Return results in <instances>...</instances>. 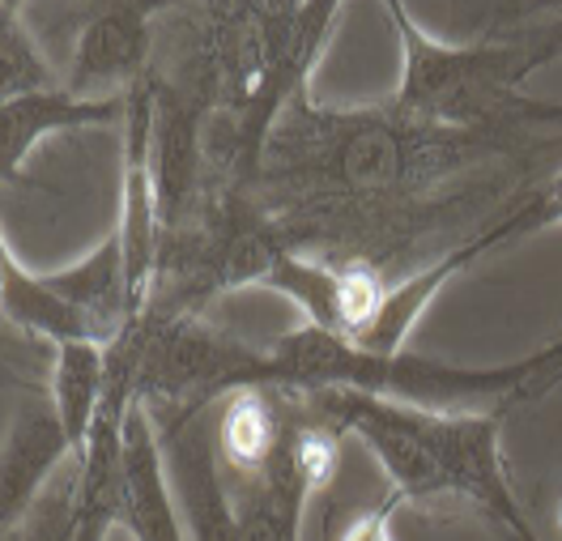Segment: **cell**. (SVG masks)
Listing matches in <instances>:
<instances>
[{"instance_id":"cell-1","label":"cell","mask_w":562,"mask_h":541,"mask_svg":"<svg viewBox=\"0 0 562 541\" xmlns=\"http://www.w3.org/2000/svg\"><path fill=\"white\" fill-rule=\"evenodd\" d=\"M303 401L324 422L367 443L392 482V499H469L507 525L516 541H532L503 461V414H439L350 388H319L303 393Z\"/></svg>"},{"instance_id":"cell-2","label":"cell","mask_w":562,"mask_h":541,"mask_svg":"<svg viewBox=\"0 0 562 541\" xmlns=\"http://www.w3.org/2000/svg\"><path fill=\"white\" fill-rule=\"evenodd\" d=\"M401 38V90L392 108L426 128L464 137H507L532 124H562V108L532 103L525 77L562 56V13L550 31L525 38H482V43H439L418 22L387 4Z\"/></svg>"},{"instance_id":"cell-3","label":"cell","mask_w":562,"mask_h":541,"mask_svg":"<svg viewBox=\"0 0 562 541\" xmlns=\"http://www.w3.org/2000/svg\"><path fill=\"white\" fill-rule=\"evenodd\" d=\"M337 452H341V431L333 422H324L307 401L303 409L285 405V431L273 461L244 477V486L235 491L244 541H299L307 499L333 477Z\"/></svg>"},{"instance_id":"cell-4","label":"cell","mask_w":562,"mask_h":541,"mask_svg":"<svg viewBox=\"0 0 562 541\" xmlns=\"http://www.w3.org/2000/svg\"><path fill=\"white\" fill-rule=\"evenodd\" d=\"M162 4H99L81 26L65 69V90L77 99H128L154 72Z\"/></svg>"},{"instance_id":"cell-5","label":"cell","mask_w":562,"mask_h":541,"mask_svg":"<svg viewBox=\"0 0 562 541\" xmlns=\"http://www.w3.org/2000/svg\"><path fill=\"white\" fill-rule=\"evenodd\" d=\"M167 470L176 482L179 507L188 520L192 541H244L239 533V507L222 477V457H217V431L205 427L201 418L158 427Z\"/></svg>"},{"instance_id":"cell-6","label":"cell","mask_w":562,"mask_h":541,"mask_svg":"<svg viewBox=\"0 0 562 541\" xmlns=\"http://www.w3.org/2000/svg\"><path fill=\"white\" fill-rule=\"evenodd\" d=\"M0 525L9 529L26 507L35 504V495L65 470L69 461H77L81 452L69 443L65 422L52 405V393L38 405H9L4 414V443H0Z\"/></svg>"},{"instance_id":"cell-7","label":"cell","mask_w":562,"mask_h":541,"mask_svg":"<svg viewBox=\"0 0 562 541\" xmlns=\"http://www.w3.org/2000/svg\"><path fill=\"white\" fill-rule=\"evenodd\" d=\"M128 99H77L69 90L52 94H26L0 103V158H4V180H13L26 158L52 133H77V128H111L124 124Z\"/></svg>"},{"instance_id":"cell-8","label":"cell","mask_w":562,"mask_h":541,"mask_svg":"<svg viewBox=\"0 0 562 541\" xmlns=\"http://www.w3.org/2000/svg\"><path fill=\"white\" fill-rule=\"evenodd\" d=\"M278 388H244L226 397V409L217 418V457L226 470L239 477L260 473L281 443L285 431V405Z\"/></svg>"},{"instance_id":"cell-9","label":"cell","mask_w":562,"mask_h":541,"mask_svg":"<svg viewBox=\"0 0 562 541\" xmlns=\"http://www.w3.org/2000/svg\"><path fill=\"white\" fill-rule=\"evenodd\" d=\"M106 346L94 341H65L52 346V405L65 422V435L77 452H86L90 431L106 401Z\"/></svg>"},{"instance_id":"cell-10","label":"cell","mask_w":562,"mask_h":541,"mask_svg":"<svg viewBox=\"0 0 562 541\" xmlns=\"http://www.w3.org/2000/svg\"><path fill=\"white\" fill-rule=\"evenodd\" d=\"M65 90V69L47 60L35 31L26 26V9L4 0L0 4V103Z\"/></svg>"},{"instance_id":"cell-11","label":"cell","mask_w":562,"mask_h":541,"mask_svg":"<svg viewBox=\"0 0 562 541\" xmlns=\"http://www.w3.org/2000/svg\"><path fill=\"white\" fill-rule=\"evenodd\" d=\"M81 516H86V499H81V457H77L4 529V541H77Z\"/></svg>"},{"instance_id":"cell-12","label":"cell","mask_w":562,"mask_h":541,"mask_svg":"<svg viewBox=\"0 0 562 541\" xmlns=\"http://www.w3.org/2000/svg\"><path fill=\"white\" fill-rule=\"evenodd\" d=\"M554 226H562V167L559 171H550L546 180L537 183V188H532V192H528L525 201L503 217V222H494V226H486V230H477L473 239H464L460 252H464V260L473 264L477 256L491 252V248L516 244V239L537 235V230H554Z\"/></svg>"},{"instance_id":"cell-13","label":"cell","mask_w":562,"mask_h":541,"mask_svg":"<svg viewBox=\"0 0 562 541\" xmlns=\"http://www.w3.org/2000/svg\"><path fill=\"white\" fill-rule=\"evenodd\" d=\"M396 504H401V499H392V495H387L384 504L375 507V511H367V516H362V520H358L341 541H392L387 538V520H392Z\"/></svg>"},{"instance_id":"cell-14","label":"cell","mask_w":562,"mask_h":541,"mask_svg":"<svg viewBox=\"0 0 562 541\" xmlns=\"http://www.w3.org/2000/svg\"><path fill=\"white\" fill-rule=\"evenodd\" d=\"M554 516H559V533H562V499H559V511H554Z\"/></svg>"}]
</instances>
